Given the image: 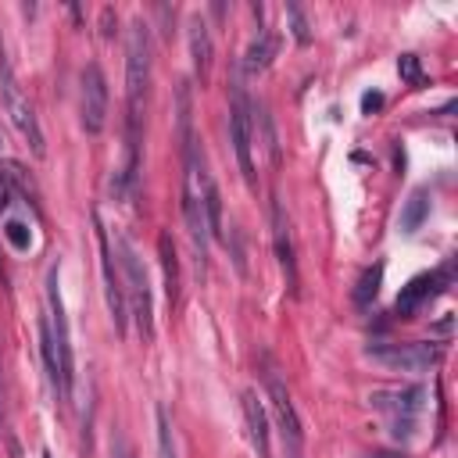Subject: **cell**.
Listing matches in <instances>:
<instances>
[{"mask_svg": "<svg viewBox=\"0 0 458 458\" xmlns=\"http://www.w3.org/2000/svg\"><path fill=\"white\" fill-rule=\"evenodd\" d=\"M114 261H118V272H122V290H125V308H129V318L136 322L143 344L154 340V301H150V279H147V268L136 254V247L118 233L114 236Z\"/></svg>", "mask_w": 458, "mask_h": 458, "instance_id": "1", "label": "cell"}, {"mask_svg": "<svg viewBox=\"0 0 458 458\" xmlns=\"http://www.w3.org/2000/svg\"><path fill=\"white\" fill-rule=\"evenodd\" d=\"M0 104H4V114L11 118L14 132H18V136L29 143V150H32L36 157H43L47 143H43V129H39V118H36V111H32L29 97L21 93V86H18L14 72H11L7 57H4V50H0Z\"/></svg>", "mask_w": 458, "mask_h": 458, "instance_id": "2", "label": "cell"}, {"mask_svg": "<svg viewBox=\"0 0 458 458\" xmlns=\"http://www.w3.org/2000/svg\"><path fill=\"white\" fill-rule=\"evenodd\" d=\"M61 268L50 265L47 272V318H50V333L57 344V361H61V401H72V379H75V361H72V336H68V315H64V301H61Z\"/></svg>", "mask_w": 458, "mask_h": 458, "instance_id": "3", "label": "cell"}, {"mask_svg": "<svg viewBox=\"0 0 458 458\" xmlns=\"http://www.w3.org/2000/svg\"><path fill=\"white\" fill-rule=\"evenodd\" d=\"M229 140H233L243 182L254 190L258 186V175H254V122H250V100H247L240 82L233 86V97H229Z\"/></svg>", "mask_w": 458, "mask_h": 458, "instance_id": "4", "label": "cell"}, {"mask_svg": "<svg viewBox=\"0 0 458 458\" xmlns=\"http://www.w3.org/2000/svg\"><path fill=\"white\" fill-rule=\"evenodd\" d=\"M365 358H372L383 369L422 372V369H429V365H437L444 358V347L422 344V340H411V344H369L365 347Z\"/></svg>", "mask_w": 458, "mask_h": 458, "instance_id": "5", "label": "cell"}, {"mask_svg": "<svg viewBox=\"0 0 458 458\" xmlns=\"http://www.w3.org/2000/svg\"><path fill=\"white\" fill-rule=\"evenodd\" d=\"M422 397H426L422 386H401V390H376L369 401H372V408L390 415V433L397 440H408L415 433V419L422 411Z\"/></svg>", "mask_w": 458, "mask_h": 458, "instance_id": "6", "label": "cell"}, {"mask_svg": "<svg viewBox=\"0 0 458 458\" xmlns=\"http://www.w3.org/2000/svg\"><path fill=\"white\" fill-rule=\"evenodd\" d=\"M93 229H97V247H100V272H104V293H107V311L114 322V333H125L129 322V308H125V290H122V272L111 250V236L100 222V215H93Z\"/></svg>", "mask_w": 458, "mask_h": 458, "instance_id": "7", "label": "cell"}, {"mask_svg": "<svg viewBox=\"0 0 458 458\" xmlns=\"http://www.w3.org/2000/svg\"><path fill=\"white\" fill-rule=\"evenodd\" d=\"M79 118L89 136L104 132L107 125V79L100 64H86L79 75Z\"/></svg>", "mask_w": 458, "mask_h": 458, "instance_id": "8", "label": "cell"}, {"mask_svg": "<svg viewBox=\"0 0 458 458\" xmlns=\"http://www.w3.org/2000/svg\"><path fill=\"white\" fill-rule=\"evenodd\" d=\"M447 283H451V265L408 279V286H401V293H397V301H394V315H397V318H415L437 293L447 290Z\"/></svg>", "mask_w": 458, "mask_h": 458, "instance_id": "9", "label": "cell"}, {"mask_svg": "<svg viewBox=\"0 0 458 458\" xmlns=\"http://www.w3.org/2000/svg\"><path fill=\"white\" fill-rule=\"evenodd\" d=\"M272 243H276V258L286 279V290L297 293V258H293V236H290V222L286 211L279 204V197H272Z\"/></svg>", "mask_w": 458, "mask_h": 458, "instance_id": "10", "label": "cell"}, {"mask_svg": "<svg viewBox=\"0 0 458 458\" xmlns=\"http://www.w3.org/2000/svg\"><path fill=\"white\" fill-rule=\"evenodd\" d=\"M186 39H190L193 79H197L200 86H208V82H211V64H215V47H211V32H208V21H204V18H190Z\"/></svg>", "mask_w": 458, "mask_h": 458, "instance_id": "11", "label": "cell"}, {"mask_svg": "<svg viewBox=\"0 0 458 458\" xmlns=\"http://www.w3.org/2000/svg\"><path fill=\"white\" fill-rule=\"evenodd\" d=\"M243 419H247V433L250 444L258 451V458H272V440H268V411L258 401L254 390H243Z\"/></svg>", "mask_w": 458, "mask_h": 458, "instance_id": "12", "label": "cell"}, {"mask_svg": "<svg viewBox=\"0 0 458 458\" xmlns=\"http://www.w3.org/2000/svg\"><path fill=\"white\" fill-rule=\"evenodd\" d=\"M200 204H204V225L211 240L225 243V222H222V193L208 168H200Z\"/></svg>", "mask_w": 458, "mask_h": 458, "instance_id": "13", "label": "cell"}, {"mask_svg": "<svg viewBox=\"0 0 458 458\" xmlns=\"http://www.w3.org/2000/svg\"><path fill=\"white\" fill-rule=\"evenodd\" d=\"M272 57H276V36L272 32H258L243 50V75H250V79L261 75L272 64Z\"/></svg>", "mask_w": 458, "mask_h": 458, "instance_id": "14", "label": "cell"}, {"mask_svg": "<svg viewBox=\"0 0 458 458\" xmlns=\"http://www.w3.org/2000/svg\"><path fill=\"white\" fill-rule=\"evenodd\" d=\"M157 254H161V272H165V297L168 304H175L179 301V258H175V243L168 229L157 233Z\"/></svg>", "mask_w": 458, "mask_h": 458, "instance_id": "15", "label": "cell"}, {"mask_svg": "<svg viewBox=\"0 0 458 458\" xmlns=\"http://www.w3.org/2000/svg\"><path fill=\"white\" fill-rule=\"evenodd\" d=\"M250 122H254V132H258L261 147L268 150V161H272V165H279V161H283V154H279V136H276V125H272L268 107H265V104H250Z\"/></svg>", "mask_w": 458, "mask_h": 458, "instance_id": "16", "label": "cell"}, {"mask_svg": "<svg viewBox=\"0 0 458 458\" xmlns=\"http://www.w3.org/2000/svg\"><path fill=\"white\" fill-rule=\"evenodd\" d=\"M39 351H43V365H47V379L54 386V394L61 397V361H57V344L50 333V318H39Z\"/></svg>", "mask_w": 458, "mask_h": 458, "instance_id": "17", "label": "cell"}, {"mask_svg": "<svg viewBox=\"0 0 458 458\" xmlns=\"http://www.w3.org/2000/svg\"><path fill=\"white\" fill-rule=\"evenodd\" d=\"M426 215H429V193L419 186V190H411V197L401 211V233H415L426 222Z\"/></svg>", "mask_w": 458, "mask_h": 458, "instance_id": "18", "label": "cell"}, {"mask_svg": "<svg viewBox=\"0 0 458 458\" xmlns=\"http://www.w3.org/2000/svg\"><path fill=\"white\" fill-rule=\"evenodd\" d=\"M0 168H4V179H7V186H14V190H18L21 197H29V204L36 208L39 193H36V182H32V175H29V172H25L18 161H4Z\"/></svg>", "mask_w": 458, "mask_h": 458, "instance_id": "19", "label": "cell"}, {"mask_svg": "<svg viewBox=\"0 0 458 458\" xmlns=\"http://www.w3.org/2000/svg\"><path fill=\"white\" fill-rule=\"evenodd\" d=\"M379 283H383V265L365 268V272L358 276V286H354V304H358V308H369V304L376 301V293H379Z\"/></svg>", "mask_w": 458, "mask_h": 458, "instance_id": "20", "label": "cell"}, {"mask_svg": "<svg viewBox=\"0 0 458 458\" xmlns=\"http://www.w3.org/2000/svg\"><path fill=\"white\" fill-rule=\"evenodd\" d=\"M154 422H157V458H179V451H175V433H172L168 411H165L161 404L154 408Z\"/></svg>", "mask_w": 458, "mask_h": 458, "instance_id": "21", "label": "cell"}, {"mask_svg": "<svg viewBox=\"0 0 458 458\" xmlns=\"http://www.w3.org/2000/svg\"><path fill=\"white\" fill-rule=\"evenodd\" d=\"M286 21H290L293 39H297L301 47H308V43H311V25H308V14H304L301 4H286Z\"/></svg>", "mask_w": 458, "mask_h": 458, "instance_id": "22", "label": "cell"}, {"mask_svg": "<svg viewBox=\"0 0 458 458\" xmlns=\"http://www.w3.org/2000/svg\"><path fill=\"white\" fill-rule=\"evenodd\" d=\"M4 236H7V243H11L14 250H29V243H32L25 222H18V218H7V222H4Z\"/></svg>", "mask_w": 458, "mask_h": 458, "instance_id": "23", "label": "cell"}, {"mask_svg": "<svg viewBox=\"0 0 458 458\" xmlns=\"http://www.w3.org/2000/svg\"><path fill=\"white\" fill-rule=\"evenodd\" d=\"M397 72H401V79H408V82H426V75H422V64H419V57L415 54H401L397 57Z\"/></svg>", "mask_w": 458, "mask_h": 458, "instance_id": "24", "label": "cell"}, {"mask_svg": "<svg viewBox=\"0 0 458 458\" xmlns=\"http://www.w3.org/2000/svg\"><path fill=\"white\" fill-rule=\"evenodd\" d=\"M379 107H383V93H379V89H372V93L361 97V111H365V114H376Z\"/></svg>", "mask_w": 458, "mask_h": 458, "instance_id": "25", "label": "cell"}, {"mask_svg": "<svg viewBox=\"0 0 458 458\" xmlns=\"http://www.w3.org/2000/svg\"><path fill=\"white\" fill-rule=\"evenodd\" d=\"M111 25H114V7H104V11H100V32L111 36V32H114Z\"/></svg>", "mask_w": 458, "mask_h": 458, "instance_id": "26", "label": "cell"}, {"mask_svg": "<svg viewBox=\"0 0 458 458\" xmlns=\"http://www.w3.org/2000/svg\"><path fill=\"white\" fill-rule=\"evenodd\" d=\"M7 204H11V186H7V179L0 172V211H7Z\"/></svg>", "mask_w": 458, "mask_h": 458, "instance_id": "27", "label": "cell"}, {"mask_svg": "<svg viewBox=\"0 0 458 458\" xmlns=\"http://www.w3.org/2000/svg\"><path fill=\"white\" fill-rule=\"evenodd\" d=\"M114 458H132V454L125 451V444H118V447H114Z\"/></svg>", "mask_w": 458, "mask_h": 458, "instance_id": "28", "label": "cell"}, {"mask_svg": "<svg viewBox=\"0 0 458 458\" xmlns=\"http://www.w3.org/2000/svg\"><path fill=\"white\" fill-rule=\"evenodd\" d=\"M369 458H394V454H369Z\"/></svg>", "mask_w": 458, "mask_h": 458, "instance_id": "29", "label": "cell"}, {"mask_svg": "<svg viewBox=\"0 0 458 458\" xmlns=\"http://www.w3.org/2000/svg\"><path fill=\"white\" fill-rule=\"evenodd\" d=\"M43 458H54V454H50V451H43Z\"/></svg>", "mask_w": 458, "mask_h": 458, "instance_id": "30", "label": "cell"}, {"mask_svg": "<svg viewBox=\"0 0 458 458\" xmlns=\"http://www.w3.org/2000/svg\"><path fill=\"white\" fill-rule=\"evenodd\" d=\"M0 143H4V140H0Z\"/></svg>", "mask_w": 458, "mask_h": 458, "instance_id": "31", "label": "cell"}]
</instances>
